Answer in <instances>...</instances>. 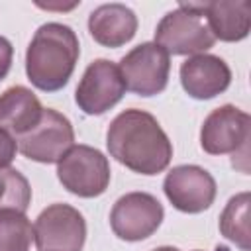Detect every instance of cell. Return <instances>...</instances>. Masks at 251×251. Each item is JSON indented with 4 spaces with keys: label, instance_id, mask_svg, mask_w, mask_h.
<instances>
[{
    "label": "cell",
    "instance_id": "cell-1",
    "mask_svg": "<svg viewBox=\"0 0 251 251\" xmlns=\"http://www.w3.org/2000/svg\"><path fill=\"white\" fill-rule=\"evenodd\" d=\"M110 157L139 175H159L173 159V143L161 124L145 110L129 108L120 112L108 131Z\"/></svg>",
    "mask_w": 251,
    "mask_h": 251
},
{
    "label": "cell",
    "instance_id": "cell-2",
    "mask_svg": "<svg viewBox=\"0 0 251 251\" xmlns=\"http://www.w3.org/2000/svg\"><path fill=\"white\" fill-rule=\"evenodd\" d=\"M80 45L73 27L49 22L37 27L25 51V75L43 92L61 90L78 61Z\"/></svg>",
    "mask_w": 251,
    "mask_h": 251
},
{
    "label": "cell",
    "instance_id": "cell-3",
    "mask_svg": "<svg viewBox=\"0 0 251 251\" xmlns=\"http://www.w3.org/2000/svg\"><path fill=\"white\" fill-rule=\"evenodd\" d=\"M155 43L169 55H200L214 47L212 35L200 2H180L176 10L167 12L155 29Z\"/></svg>",
    "mask_w": 251,
    "mask_h": 251
},
{
    "label": "cell",
    "instance_id": "cell-4",
    "mask_svg": "<svg viewBox=\"0 0 251 251\" xmlns=\"http://www.w3.org/2000/svg\"><path fill=\"white\" fill-rule=\"evenodd\" d=\"M108 157L90 145H73L57 163V178L71 194L96 198L110 184Z\"/></svg>",
    "mask_w": 251,
    "mask_h": 251
},
{
    "label": "cell",
    "instance_id": "cell-5",
    "mask_svg": "<svg viewBox=\"0 0 251 251\" xmlns=\"http://www.w3.org/2000/svg\"><path fill=\"white\" fill-rule=\"evenodd\" d=\"M118 67L126 82V90L147 98L161 94L167 88L171 55L155 41H145L126 53Z\"/></svg>",
    "mask_w": 251,
    "mask_h": 251
},
{
    "label": "cell",
    "instance_id": "cell-6",
    "mask_svg": "<svg viewBox=\"0 0 251 251\" xmlns=\"http://www.w3.org/2000/svg\"><path fill=\"white\" fill-rule=\"evenodd\" d=\"M84 239V216L69 204L47 206L33 224V241L39 251H82Z\"/></svg>",
    "mask_w": 251,
    "mask_h": 251
},
{
    "label": "cell",
    "instance_id": "cell-7",
    "mask_svg": "<svg viewBox=\"0 0 251 251\" xmlns=\"http://www.w3.org/2000/svg\"><path fill=\"white\" fill-rule=\"evenodd\" d=\"M24 157L35 163H59L61 157L75 145V129L67 116L53 108H43L39 124L25 135L16 139Z\"/></svg>",
    "mask_w": 251,
    "mask_h": 251
},
{
    "label": "cell",
    "instance_id": "cell-8",
    "mask_svg": "<svg viewBox=\"0 0 251 251\" xmlns=\"http://www.w3.org/2000/svg\"><path fill=\"white\" fill-rule=\"evenodd\" d=\"M165 218L163 204L149 192L120 196L110 212L112 231L124 241H141L153 235Z\"/></svg>",
    "mask_w": 251,
    "mask_h": 251
},
{
    "label": "cell",
    "instance_id": "cell-9",
    "mask_svg": "<svg viewBox=\"0 0 251 251\" xmlns=\"http://www.w3.org/2000/svg\"><path fill=\"white\" fill-rule=\"evenodd\" d=\"M126 94V82L122 78L120 67L108 59L92 61L75 92V102L78 110L88 116H100L114 108Z\"/></svg>",
    "mask_w": 251,
    "mask_h": 251
},
{
    "label": "cell",
    "instance_id": "cell-10",
    "mask_svg": "<svg viewBox=\"0 0 251 251\" xmlns=\"http://www.w3.org/2000/svg\"><path fill=\"white\" fill-rule=\"evenodd\" d=\"M163 190L178 212L200 214L214 204L218 188L214 176L206 169L198 165H178L167 173Z\"/></svg>",
    "mask_w": 251,
    "mask_h": 251
},
{
    "label": "cell",
    "instance_id": "cell-11",
    "mask_svg": "<svg viewBox=\"0 0 251 251\" xmlns=\"http://www.w3.org/2000/svg\"><path fill=\"white\" fill-rule=\"evenodd\" d=\"M249 127L251 120L247 112L224 104L204 120L200 127V147L210 155H235L241 147H247Z\"/></svg>",
    "mask_w": 251,
    "mask_h": 251
},
{
    "label": "cell",
    "instance_id": "cell-12",
    "mask_svg": "<svg viewBox=\"0 0 251 251\" xmlns=\"http://www.w3.org/2000/svg\"><path fill=\"white\" fill-rule=\"evenodd\" d=\"M180 84L190 98L210 100L227 90L231 84V71L218 55H192L180 65Z\"/></svg>",
    "mask_w": 251,
    "mask_h": 251
},
{
    "label": "cell",
    "instance_id": "cell-13",
    "mask_svg": "<svg viewBox=\"0 0 251 251\" xmlns=\"http://www.w3.org/2000/svg\"><path fill=\"white\" fill-rule=\"evenodd\" d=\"M88 31L96 43L118 49L133 39L137 31V16L126 4H102L90 12Z\"/></svg>",
    "mask_w": 251,
    "mask_h": 251
},
{
    "label": "cell",
    "instance_id": "cell-14",
    "mask_svg": "<svg viewBox=\"0 0 251 251\" xmlns=\"http://www.w3.org/2000/svg\"><path fill=\"white\" fill-rule=\"evenodd\" d=\"M202 16L220 41H241L251 29V2L249 0H214L200 2Z\"/></svg>",
    "mask_w": 251,
    "mask_h": 251
},
{
    "label": "cell",
    "instance_id": "cell-15",
    "mask_svg": "<svg viewBox=\"0 0 251 251\" xmlns=\"http://www.w3.org/2000/svg\"><path fill=\"white\" fill-rule=\"evenodd\" d=\"M43 116L39 98L27 86H10L0 94V129L22 137L31 131Z\"/></svg>",
    "mask_w": 251,
    "mask_h": 251
},
{
    "label": "cell",
    "instance_id": "cell-16",
    "mask_svg": "<svg viewBox=\"0 0 251 251\" xmlns=\"http://www.w3.org/2000/svg\"><path fill=\"white\" fill-rule=\"evenodd\" d=\"M249 192L231 196L220 216V231L226 239L235 243L241 251H249Z\"/></svg>",
    "mask_w": 251,
    "mask_h": 251
},
{
    "label": "cell",
    "instance_id": "cell-17",
    "mask_svg": "<svg viewBox=\"0 0 251 251\" xmlns=\"http://www.w3.org/2000/svg\"><path fill=\"white\" fill-rule=\"evenodd\" d=\"M33 243V226L24 212H0V251H29Z\"/></svg>",
    "mask_w": 251,
    "mask_h": 251
},
{
    "label": "cell",
    "instance_id": "cell-18",
    "mask_svg": "<svg viewBox=\"0 0 251 251\" xmlns=\"http://www.w3.org/2000/svg\"><path fill=\"white\" fill-rule=\"evenodd\" d=\"M29 202H31V186L27 178L12 167L0 169V212L16 210L25 214Z\"/></svg>",
    "mask_w": 251,
    "mask_h": 251
},
{
    "label": "cell",
    "instance_id": "cell-19",
    "mask_svg": "<svg viewBox=\"0 0 251 251\" xmlns=\"http://www.w3.org/2000/svg\"><path fill=\"white\" fill-rule=\"evenodd\" d=\"M16 151H18L16 137H14V135H10L8 131L0 129V169L8 167V165L14 161Z\"/></svg>",
    "mask_w": 251,
    "mask_h": 251
},
{
    "label": "cell",
    "instance_id": "cell-20",
    "mask_svg": "<svg viewBox=\"0 0 251 251\" xmlns=\"http://www.w3.org/2000/svg\"><path fill=\"white\" fill-rule=\"evenodd\" d=\"M12 57H14V47L12 43L0 35V80L6 78V75L12 69Z\"/></svg>",
    "mask_w": 251,
    "mask_h": 251
},
{
    "label": "cell",
    "instance_id": "cell-21",
    "mask_svg": "<svg viewBox=\"0 0 251 251\" xmlns=\"http://www.w3.org/2000/svg\"><path fill=\"white\" fill-rule=\"evenodd\" d=\"M153 251H180V249H176V247H169V245H165V247H157V249H153Z\"/></svg>",
    "mask_w": 251,
    "mask_h": 251
},
{
    "label": "cell",
    "instance_id": "cell-22",
    "mask_svg": "<svg viewBox=\"0 0 251 251\" xmlns=\"http://www.w3.org/2000/svg\"><path fill=\"white\" fill-rule=\"evenodd\" d=\"M196 251H198V249H196Z\"/></svg>",
    "mask_w": 251,
    "mask_h": 251
}]
</instances>
